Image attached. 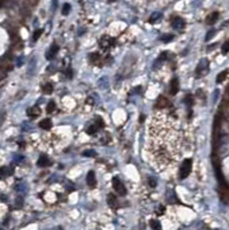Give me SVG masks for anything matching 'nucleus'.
Listing matches in <instances>:
<instances>
[{"mask_svg": "<svg viewBox=\"0 0 229 230\" xmlns=\"http://www.w3.org/2000/svg\"><path fill=\"white\" fill-rule=\"evenodd\" d=\"M83 155H84V157H95L96 152L93 150H88V151H84V152H83Z\"/></svg>", "mask_w": 229, "mask_h": 230, "instance_id": "nucleus-27", "label": "nucleus"}, {"mask_svg": "<svg viewBox=\"0 0 229 230\" xmlns=\"http://www.w3.org/2000/svg\"><path fill=\"white\" fill-rule=\"evenodd\" d=\"M191 168H192V160L191 159H186L182 162L181 167H180V172H178V176H180L181 180H184L186 177L189 176V174L191 172Z\"/></svg>", "mask_w": 229, "mask_h": 230, "instance_id": "nucleus-2", "label": "nucleus"}, {"mask_svg": "<svg viewBox=\"0 0 229 230\" xmlns=\"http://www.w3.org/2000/svg\"><path fill=\"white\" fill-rule=\"evenodd\" d=\"M150 225H151L152 229H160V228H161V224H160L159 221H157V220L151 221V222H150Z\"/></svg>", "mask_w": 229, "mask_h": 230, "instance_id": "nucleus-22", "label": "nucleus"}, {"mask_svg": "<svg viewBox=\"0 0 229 230\" xmlns=\"http://www.w3.org/2000/svg\"><path fill=\"white\" fill-rule=\"evenodd\" d=\"M16 206H19V207H21L22 206V204H23V199L21 198V197H19V198H16Z\"/></svg>", "mask_w": 229, "mask_h": 230, "instance_id": "nucleus-33", "label": "nucleus"}, {"mask_svg": "<svg viewBox=\"0 0 229 230\" xmlns=\"http://www.w3.org/2000/svg\"><path fill=\"white\" fill-rule=\"evenodd\" d=\"M207 72H208V61L206 59H203L196 68V75H197V77L204 76Z\"/></svg>", "mask_w": 229, "mask_h": 230, "instance_id": "nucleus-3", "label": "nucleus"}, {"mask_svg": "<svg viewBox=\"0 0 229 230\" xmlns=\"http://www.w3.org/2000/svg\"><path fill=\"white\" fill-rule=\"evenodd\" d=\"M184 102H186V105L190 107L191 105H192V97L189 95V96H186V98H184Z\"/></svg>", "mask_w": 229, "mask_h": 230, "instance_id": "nucleus-29", "label": "nucleus"}, {"mask_svg": "<svg viewBox=\"0 0 229 230\" xmlns=\"http://www.w3.org/2000/svg\"><path fill=\"white\" fill-rule=\"evenodd\" d=\"M148 185H150L151 187H157V181H156L153 177H150L148 178Z\"/></svg>", "mask_w": 229, "mask_h": 230, "instance_id": "nucleus-30", "label": "nucleus"}, {"mask_svg": "<svg viewBox=\"0 0 229 230\" xmlns=\"http://www.w3.org/2000/svg\"><path fill=\"white\" fill-rule=\"evenodd\" d=\"M42 34H43V30H42V29H39V30H36V31H35V34H34V37H32L34 42H36V40H37L39 37H40V35H42Z\"/></svg>", "mask_w": 229, "mask_h": 230, "instance_id": "nucleus-26", "label": "nucleus"}, {"mask_svg": "<svg viewBox=\"0 0 229 230\" xmlns=\"http://www.w3.org/2000/svg\"><path fill=\"white\" fill-rule=\"evenodd\" d=\"M226 75H227V72H221L216 77V83H221L222 81H224L226 78Z\"/></svg>", "mask_w": 229, "mask_h": 230, "instance_id": "nucleus-23", "label": "nucleus"}, {"mask_svg": "<svg viewBox=\"0 0 229 230\" xmlns=\"http://www.w3.org/2000/svg\"><path fill=\"white\" fill-rule=\"evenodd\" d=\"M112 182H113V187H114V190L118 192L119 195H121V196H124V195L127 193V190H126V187H124L123 183L121 182L119 178L114 177Z\"/></svg>", "mask_w": 229, "mask_h": 230, "instance_id": "nucleus-4", "label": "nucleus"}, {"mask_svg": "<svg viewBox=\"0 0 229 230\" xmlns=\"http://www.w3.org/2000/svg\"><path fill=\"white\" fill-rule=\"evenodd\" d=\"M86 183H88V185L91 187L96 185V176H95V172H92V170L88 172V176H86Z\"/></svg>", "mask_w": 229, "mask_h": 230, "instance_id": "nucleus-9", "label": "nucleus"}, {"mask_svg": "<svg viewBox=\"0 0 229 230\" xmlns=\"http://www.w3.org/2000/svg\"><path fill=\"white\" fill-rule=\"evenodd\" d=\"M144 119H145V116H144V115H142V116H141V122H143Z\"/></svg>", "mask_w": 229, "mask_h": 230, "instance_id": "nucleus-40", "label": "nucleus"}, {"mask_svg": "<svg viewBox=\"0 0 229 230\" xmlns=\"http://www.w3.org/2000/svg\"><path fill=\"white\" fill-rule=\"evenodd\" d=\"M186 135L181 122L171 113L159 112L148 128V152L157 168L177 162L186 147Z\"/></svg>", "mask_w": 229, "mask_h": 230, "instance_id": "nucleus-1", "label": "nucleus"}, {"mask_svg": "<svg viewBox=\"0 0 229 230\" xmlns=\"http://www.w3.org/2000/svg\"><path fill=\"white\" fill-rule=\"evenodd\" d=\"M57 5H58V0H52V9L53 10L57 8Z\"/></svg>", "mask_w": 229, "mask_h": 230, "instance_id": "nucleus-34", "label": "nucleus"}, {"mask_svg": "<svg viewBox=\"0 0 229 230\" xmlns=\"http://www.w3.org/2000/svg\"><path fill=\"white\" fill-rule=\"evenodd\" d=\"M111 43H112V40L111 39H107L106 37H104L103 39H100V42H99V44H100L101 48H107L111 46Z\"/></svg>", "mask_w": 229, "mask_h": 230, "instance_id": "nucleus-16", "label": "nucleus"}, {"mask_svg": "<svg viewBox=\"0 0 229 230\" xmlns=\"http://www.w3.org/2000/svg\"><path fill=\"white\" fill-rule=\"evenodd\" d=\"M215 32H216V31H215L214 29H212V30H210V31H208V32L206 34V37H205V40H206V42H208V40H211V39L213 38V36L215 35Z\"/></svg>", "mask_w": 229, "mask_h": 230, "instance_id": "nucleus-24", "label": "nucleus"}, {"mask_svg": "<svg viewBox=\"0 0 229 230\" xmlns=\"http://www.w3.org/2000/svg\"><path fill=\"white\" fill-rule=\"evenodd\" d=\"M177 91H178V81H177L176 78H174L171 82V90H169V92H171L172 96H174V95L177 93Z\"/></svg>", "mask_w": 229, "mask_h": 230, "instance_id": "nucleus-12", "label": "nucleus"}, {"mask_svg": "<svg viewBox=\"0 0 229 230\" xmlns=\"http://www.w3.org/2000/svg\"><path fill=\"white\" fill-rule=\"evenodd\" d=\"M142 91V89H141V86H137V87H135V92L136 93H139V92Z\"/></svg>", "mask_w": 229, "mask_h": 230, "instance_id": "nucleus-39", "label": "nucleus"}, {"mask_svg": "<svg viewBox=\"0 0 229 230\" xmlns=\"http://www.w3.org/2000/svg\"><path fill=\"white\" fill-rule=\"evenodd\" d=\"M184 25H186V23H184V21L181 19V17H175V19L173 20L172 22V27L174 29H177V30H181V29L184 28Z\"/></svg>", "mask_w": 229, "mask_h": 230, "instance_id": "nucleus-6", "label": "nucleus"}, {"mask_svg": "<svg viewBox=\"0 0 229 230\" xmlns=\"http://www.w3.org/2000/svg\"><path fill=\"white\" fill-rule=\"evenodd\" d=\"M50 165H51V161L46 155H40V158L37 161V166H39V167H47Z\"/></svg>", "mask_w": 229, "mask_h": 230, "instance_id": "nucleus-8", "label": "nucleus"}, {"mask_svg": "<svg viewBox=\"0 0 229 230\" xmlns=\"http://www.w3.org/2000/svg\"><path fill=\"white\" fill-rule=\"evenodd\" d=\"M43 91H44V93H46V95H51V93H52V91H53L52 84H51V83H46V84L44 85V87H43Z\"/></svg>", "mask_w": 229, "mask_h": 230, "instance_id": "nucleus-18", "label": "nucleus"}, {"mask_svg": "<svg viewBox=\"0 0 229 230\" xmlns=\"http://www.w3.org/2000/svg\"><path fill=\"white\" fill-rule=\"evenodd\" d=\"M13 172H14V169L12 167H1L0 168V178L10 176Z\"/></svg>", "mask_w": 229, "mask_h": 230, "instance_id": "nucleus-7", "label": "nucleus"}, {"mask_svg": "<svg viewBox=\"0 0 229 230\" xmlns=\"http://www.w3.org/2000/svg\"><path fill=\"white\" fill-rule=\"evenodd\" d=\"M39 127L44 130H48L52 128V122H51L50 119H44L43 121L39 122Z\"/></svg>", "mask_w": 229, "mask_h": 230, "instance_id": "nucleus-13", "label": "nucleus"}, {"mask_svg": "<svg viewBox=\"0 0 229 230\" xmlns=\"http://www.w3.org/2000/svg\"><path fill=\"white\" fill-rule=\"evenodd\" d=\"M167 106H168L167 99H165L163 97H159V99H158V107H159V108H165V107H167Z\"/></svg>", "mask_w": 229, "mask_h": 230, "instance_id": "nucleus-15", "label": "nucleus"}, {"mask_svg": "<svg viewBox=\"0 0 229 230\" xmlns=\"http://www.w3.org/2000/svg\"><path fill=\"white\" fill-rule=\"evenodd\" d=\"M54 109H55V104H54V101H50L47 104V106H46L47 113H52V112H54Z\"/></svg>", "mask_w": 229, "mask_h": 230, "instance_id": "nucleus-20", "label": "nucleus"}, {"mask_svg": "<svg viewBox=\"0 0 229 230\" xmlns=\"http://www.w3.org/2000/svg\"><path fill=\"white\" fill-rule=\"evenodd\" d=\"M159 19H161V13H159V12H154V13H152V15L150 16V22L151 23H154L156 21H158Z\"/></svg>", "mask_w": 229, "mask_h": 230, "instance_id": "nucleus-17", "label": "nucleus"}, {"mask_svg": "<svg viewBox=\"0 0 229 230\" xmlns=\"http://www.w3.org/2000/svg\"><path fill=\"white\" fill-rule=\"evenodd\" d=\"M173 38H174V36L173 35H163L161 37V40L163 42V43H169V42H172Z\"/></svg>", "mask_w": 229, "mask_h": 230, "instance_id": "nucleus-21", "label": "nucleus"}, {"mask_svg": "<svg viewBox=\"0 0 229 230\" xmlns=\"http://www.w3.org/2000/svg\"><path fill=\"white\" fill-rule=\"evenodd\" d=\"M5 116H6L5 112H4V110H0V125L2 124V122L5 120Z\"/></svg>", "mask_w": 229, "mask_h": 230, "instance_id": "nucleus-32", "label": "nucleus"}, {"mask_svg": "<svg viewBox=\"0 0 229 230\" xmlns=\"http://www.w3.org/2000/svg\"><path fill=\"white\" fill-rule=\"evenodd\" d=\"M69 10H70V5H69V4H65V5H63V8H62V14L67 15L68 13H69Z\"/></svg>", "mask_w": 229, "mask_h": 230, "instance_id": "nucleus-28", "label": "nucleus"}, {"mask_svg": "<svg viewBox=\"0 0 229 230\" xmlns=\"http://www.w3.org/2000/svg\"><path fill=\"white\" fill-rule=\"evenodd\" d=\"M15 158H16L15 161H22V160H23V157H22V155H17V157H15Z\"/></svg>", "mask_w": 229, "mask_h": 230, "instance_id": "nucleus-37", "label": "nucleus"}, {"mask_svg": "<svg viewBox=\"0 0 229 230\" xmlns=\"http://www.w3.org/2000/svg\"><path fill=\"white\" fill-rule=\"evenodd\" d=\"M66 74H67V76L69 77V78H72L73 72H72V69H70V68H69V69H68V70H67V72H66Z\"/></svg>", "mask_w": 229, "mask_h": 230, "instance_id": "nucleus-35", "label": "nucleus"}, {"mask_svg": "<svg viewBox=\"0 0 229 230\" xmlns=\"http://www.w3.org/2000/svg\"><path fill=\"white\" fill-rule=\"evenodd\" d=\"M86 102H88L89 105H93V104H95V100H92L91 98H88V100H86Z\"/></svg>", "mask_w": 229, "mask_h": 230, "instance_id": "nucleus-36", "label": "nucleus"}, {"mask_svg": "<svg viewBox=\"0 0 229 230\" xmlns=\"http://www.w3.org/2000/svg\"><path fill=\"white\" fill-rule=\"evenodd\" d=\"M36 63H37V61H36V58H31V60L29 61V67H28V74L30 75V76H32L34 75L35 70H36Z\"/></svg>", "mask_w": 229, "mask_h": 230, "instance_id": "nucleus-10", "label": "nucleus"}, {"mask_svg": "<svg viewBox=\"0 0 229 230\" xmlns=\"http://www.w3.org/2000/svg\"><path fill=\"white\" fill-rule=\"evenodd\" d=\"M107 202H108L110 206H115V204H116V198H115V196L108 195V197H107Z\"/></svg>", "mask_w": 229, "mask_h": 230, "instance_id": "nucleus-19", "label": "nucleus"}, {"mask_svg": "<svg viewBox=\"0 0 229 230\" xmlns=\"http://www.w3.org/2000/svg\"><path fill=\"white\" fill-rule=\"evenodd\" d=\"M97 129H98V127H97V125L89 127V128H88V134H95L96 131H97Z\"/></svg>", "mask_w": 229, "mask_h": 230, "instance_id": "nucleus-31", "label": "nucleus"}, {"mask_svg": "<svg viewBox=\"0 0 229 230\" xmlns=\"http://www.w3.org/2000/svg\"><path fill=\"white\" fill-rule=\"evenodd\" d=\"M218 17H219V13L214 12V13H212L211 15H208V16H207V19H206V23L210 24V25H212V24H214L215 22H216Z\"/></svg>", "mask_w": 229, "mask_h": 230, "instance_id": "nucleus-14", "label": "nucleus"}, {"mask_svg": "<svg viewBox=\"0 0 229 230\" xmlns=\"http://www.w3.org/2000/svg\"><path fill=\"white\" fill-rule=\"evenodd\" d=\"M215 95H214V101L218 99V97H219V90H215V92H214Z\"/></svg>", "mask_w": 229, "mask_h": 230, "instance_id": "nucleus-38", "label": "nucleus"}, {"mask_svg": "<svg viewBox=\"0 0 229 230\" xmlns=\"http://www.w3.org/2000/svg\"><path fill=\"white\" fill-rule=\"evenodd\" d=\"M39 113H40V109H39L38 106H34V107H31V108H29L28 110H27V114H28V116H30V117H36V116H38Z\"/></svg>", "mask_w": 229, "mask_h": 230, "instance_id": "nucleus-11", "label": "nucleus"}, {"mask_svg": "<svg viewBox=\"0 0 229 230\" xmlns=\"http://www.w3.org/2000/svg\"><path fill=\"white\" fill-rule=\"evenodd\" d=\"M221 51H222V53L223 54H227V53L229 52V40H227L226 43L222 45V48H221Z\"/></svg>", "mask_w": 229, "mask_h": 230, "instance_id": "nucleus-25", "label": "nucleus"}, {"mask_svg": "<svg viewBox=\"0 0 229 230\" xmlns=\"http://www.w3.org/2000/svg\"><path fill=\"white\" fill-rule=\"evenodd\" d=\"M110 1H118V0H110Z\"/></svg>", "mask_w": 229, "mask_h": 230, "instance_id": "nucleus-41", "label": "nucleus"}, {"mask_svg": "<svg viewBox=\"0 0 229 230\" xmlns=\"http://www.w3.org/2000/svg\"><path fill=\"white\" fill-rule=\"evenodd\" d=\"M58 51H59V46H58L57 44H52L51 47L48 48V51L46 52V54H45L46 59H47V60H52L53 58L57 55Z\"/></svg>", "mask_w": 229, "mask_h": 230, "instance_id": "nucleus-5", "label": "nucleus"}]
</instances>
